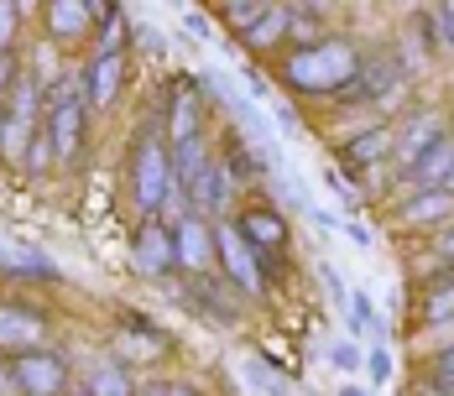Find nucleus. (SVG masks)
Masks as SVG:
<instances>
[{
  "mask_svg": "<svg viewBox=\"0 0 454 396\" xmlns=\"http://www.w3.org/2000/svg\"><path fill=\"white\" fill-rule=\"evenodd\" d=\"M444 136V126H439V115H418V126L408 131V141H403V173H412L418 162H423V151L434 146Z\"/></svg>",
  "mask_w": 454,
  "mask_h": 396,
  "instance_id": "18",
  "label": "nucleus"
},
{
  "mask_svg": "<svg viewBox=\"0 0 454 396\" xmlns=\"http://www.w3.org/2000/svg\"><path fill=\"white\" fill-rule=\"evenodd\" d=\"M454 214V188H412L403 204V224H439Z\"/></svg>",
  "mask_w": 454,
  "mask_h": 396,
  "instance_id": "14",
  "label": "nucleus"
},
{
  "mask_svg": "<svg viewBox=\"0 0 454 396\" xmlns=\"http://www.w3.org/2000/svg\"><path fill=\"white\" fill-rule=\"evenodd\" d=\"M0 392H5V381H0Z\"/></svg>",
  "mask_w": 454,
  "mask_h": 396,
  "instance_id": "40",
  "label": "nucleus"
},
{
  "mask_svg": "<svg viewBox=\"0 0 454 396\" xmlns=\"http://www.w3.org/2000/svg\"><path fill=\"white\" fill-rule=\"evenodd\" d=\"M173 235H178V266H188V271H209V261L220 256L215 229H209L204 220H183Z\"/></svg>",
  "mask_w": 454,
  "mask_h": 396,
  "instance_id": "8",
  "label": "nucleus"
},
{
  "mask_svg": "<svg viewBox=\"0 0 454 396\" xmlns=\"http://www.w3.org/2000/svg\"><path fill=\"white\" fill-rule=\"evenodd\" d=\"M21 84V79H16V58H11V52H0V94H5V89H16Z\"/></svg>",
  "mask_w": 454,
  "mask_h": 396,
  "instance_id": "32",
  "label": "nucleus"
},
{
  "mask_svg": "<svg viewBox=\"0 0 454 396\" xmlns=\"http://www.w3.org/2000/svg\"><path fill=\"white\" fill-rule=\"evenodd\" d=\"M0 266H11V271H43V276H52V266H47L37 251H27L21 240H0Z\"/></svg>",
  "mask_w": 454,
  "mask_h": 396,
  "instance_id": "21",
  "label": "nucleus"
},
{
  "mask_svg": "<svg viewBox=\"0 0 454 396\" xmlns=\"http://www.w3.org/2000/svg\"><path fill=\"white\" fill-rule=\"evenodd\" d=\"M235 229L246 235V245H251L256 256H272L277 245H287V224L277 220L272 209H251V214H240Z\"/></svg>",
  "mask_w": 454,
  "mask_h": 396,
  "instance_id": "13",
  "label": "nucleus"
},
{
  "mask_svg": "<svg viewBox=\"0 0 454 396\" xmlns=\"http://www.w3.org/2000/svg\"><path fill=\"white\" fill-rule=\"evenodd\" d=\"M272 120H277V131H282V136L298 131V115H293V105H272Z\"/></svg>",
  "mask_w": 454,
  "mask_h": 396,
  "instance_id": "31",
  "label": "nucleus"
},
{
  "mask_svg": "<svg viewBox=\"0 0 454 396\" xmlns=\"http://www.w3.org/2000/svg\"><path fill=\"white\" fill-rule=\"evenodd\" d=\"M168 396H199L193 386H168Z\"/></svg>",
  "mask_w": 454,
  "mask_h": 396,
  "instance_id": "36",
  "label": "nucleus"
},
{
  "mask_svg": "<svg viewBox=\"0 0 454 396\" xmlns=\"http://www.w3.org/2000/svg\"><path fill=\"white\" fill-rule=\"evenodd\" d=\"M84 79H90V105L94 110H110L115 94H121V84H126V58H121V52H99Z\"/></svg>",
  "mask_w": 454,
  "mask_h": 396,
  "instance_id": "10",
  "label": "nucleus"
},
{
  "mask_svg": "<svg viewBox=\"0 0 454 396\" xmlns=\"http://www.w3.org/2000/svg\"><path fill=\"white\" fill-rule=\"evenodd\" d=\"M173 146H183V141H199V99L188 94V89H178L173 94Z\"/></svg>",
  "mask_w": 454,
  "mask_h": 396,
  "instance_id": "19",
  "label": "nucleus"
},
{
  "mask_svg": "<svg viewBox=\"0 0 454 396\" xmlns=\"http://www.w3.org/2000/svg\"><path fill=\"white\" fill-rule=\"evenodd\" d=\"M439 251H444V256L454 261V235H444V240H439Z\"/></svg>",
  "mask_w": 454,
  "mask_h": 396,
  "instance_id": "35",
  "label": "nucleus"
},
{
  "mask_svg": "<svg viewBox=\"0 0 454 396\" xmlns=\"http://www.w3.org/2000/svg\"><path fill=\"white\" fill-rule=\"evenodd\" d=\"M356 74H361V52L350 43L298 47V52L287 58V68H282L287 89H298V94H340Z\"/></svg>",
  "mask_w": 454,
  "mask_h": 396,
  "instance_id": "1",
  "label": "nucleus"
},
{
  "mask_svg": "<svg viewBox=\"0 0 454 396\" xmlns=\"http://www.w3.org/2000/svg\"><path fill=\"white\" fill-rule=\"evenodd\" d=\"M340 396H371V392H361V386H345V392H340Z\"/></svg>",
  "mask_w": 454,
  "mask_h": 396,
  "instance_id": "37",
  "label": "nucleus"
},
{
  "mask_svg": "<svg viewBox=\"0 0 454 396\" xmlns=\"http://www.w3.org/2000/svg\"><path fill=\"white\" fill-rule=\"evenodd\" d=\"M209 162H215V157L204 151V136H199V141H183V146H173V182L188 193V188H193V177L204 173Z\"/></svg>",
  "mask_w": 454,
  "mask_h": 396,
  "instance_id": "17",
  "label": "nucleus"
},
{
  "mask_svg": "<svg viewBox=\"0 0 454 396\" xmlns=\"http://www.w3.org/2000/svg\"><path fill=\"white\" fill-rule=\"evenodd\" d=\"M0 52H5V47H0Z\"/></svg>",
  "mask_w": 454,
  "mask_h": 396,
  "instance_id": "41",
  "label": "nucleus"
},
{
  "mask_svg": "<svg viewBox=\"0 0 454 396\" xmlns=\"http://www.w3.org/2000/svg\"><path fill=\"white\" fill-rule=\"evenodd\" d=\"M215 245H220V261H225L230 282H235L240 292H262V261H256V251L246 245V235H240L235 224H220V229H215Z\"/></svg>",
  "mask_w": 454,
  "mask_h": 396,
  "instance_id": "5",
  "label": "nucleus"
},
{
  "mask_svg": "<svg viewBox=\"0 0 454 396\" xmlns=\"http://www.w3.org/2000/svg\"><path fill=\"white\" fill-rule=\"evenodd\" d=\"M220 16H225L230 27H235V32L246 37V32H251V27H256V21L267 16V5H256V0H230V5H220Z\"/></svg>",
  "mask_w": 454,
  "mask_h": 396,
  "instance_id": "24",
  "label": "nucleus"
},
{
  "mask_svg": "<svg viewBox=\"0 0 454 396\" xmlns=\"http://www.w3.org/2000/svg\"><path fill=\"white\" fill-rule=\"evenodd\" d=\"M84 27H90V0H52V5H47V32H52L58 43L84 37Z\"/></svg>",
  "mask_w": 454,
  "mask_h": 396,
  "instance_id": "16",
  "label": "nucleus"
},
{
  "mask_svg": "<svg viewBox=\"0 0 454 396\" xmlns=\"http://www.w3.org/2000/svg\"><path fill=\"white\" fill-rule=\"evenodd\" d=\"M173 188H178V182H173V146L146 141L137 151V204H141V214H162V204H168Z\"/></svg>",
  "mask_w": 454,
  "mask_h": 396,
  "instance_id": "2",
  "label": "nucleus"
},
{
  "mask_svg": "<svg viewBox=\"0 0 454 396\" xmlns=\"http://www.w3.org/2000/svg\"><path fill=\"white\" fill-rule=\"evenodd\" d=\"M392 381V354L387 345H371V386H387Z\"/></svg>",
  "mask_w": 454,
  "mask_h": 396,
  "instance_id": "28",
  "label": "nucleus"
},
{
  "mask_svg": "<svg viewBox=\"0 0 454 396\" xmlns=\"http://www.w3.org/2000/svg\"><path fill=\"white\" fill-rule=\"evenodd\" d=\"M11 386L21 396H58L68 386V365L47 350H32V354H16L11 360Z\"/></svg>",
  "mask_w": 454,
  "mask_h": 396,
  "instance_id": "3",
  "label": "nucleus"
},
{
  "mask_svg": "<svg viewBox=\"0 0 454 396\" xmlns=\"http://www.w3.org/2000/svg\"><path fill=\"white\" fill-rule=\"evenodd\" d=\"M43 126H47V136H52V151H58V162H68V157L79 151V136H84V99H74V105L52 110Z\"/></svg>",
  "mask_w": 454,
  "mask_h": 396,
  "instance_id": "12",
  "label": "nucleus"
},
{
  "mask_svg": "<svg viewBox=\"0 0 454 396\" xmlns=\"http://www.w3.org/2000/svg\"><path fill=\"white\" fill-rule=\"evenodd\" d=\"M397 84H403V63L397 58H371V63H361V74L340 89L334 99L340 105H371V99H387Z\"/></svg>",
  "mask_w": 454,
  "mask_h": 396,
  "instance_id": "4",
  "label": "nucleus"
},
{
  "mask_svg": "<svg viewBox=\"0 0 454 396\" xmlns=\"http://www.w3.org/2000/svg\"><path fill=\"white\" fill-rule=\"evenodd\" d=\"M58 162V151H52V136H47V126H37V136L27 141V157H21V167L27 173H43V167H52Z\"/></svg>",
  "mask_w": 454,
  "mask_h": 396,
  "instance_id": "25",
  "label": "nucleus"
},
{
  "mask_svg": "<svg viewBox=\"0 0 454 396\" xmlns=\"http://www.w3.org/2000/svg\"><path fill=\"white\" fill-rule=\"evenodd\" d=\"M43 329L47 323L32 308H11V303H0V350H11V360L37 350V345H43Z\"/></svg>",
  "mask_w": 454,
  "mask_h": 396,
  "instance_id": "7",
  "label": "nucleus"
},
{
  "mask_svg": "<svg viewBox=\"0 0 454 396\" xmlns=\"http://www.w3.org/2000/svg\"><path fill=\"white\" fill-rule=\"evenodd\" d=\"M90 396H131V381L121 365H99L90 376Z\"/></svg>",
  "mask_w": 454,
  "mask_h": 396,
  "instance_id": "23",
  "label": "nucleus"
},
{
  "mask_svg": "<svg viewBox=\"0 0 454 396\" xmlns=\"http://www.w3.org/2000/svg\"><path fill=\"white\" fill-rule=\"evenodd\" d=\"M282 37H287V5H267V16L246 32V43L251 47H277Z\"/></svg>",
  "mask_w": 454,
  "mask_h": 396,
  "instance_id": "20",
  "label": "nucleus"
},
{
  "mask_svg": "<svg viewBox=\"0 0 454 396\" xmlns=\"http://www.w3.org/2000/svg\"><path fill=\"white\" fill-rule=\"evenodd\" d=\"M11 32H16V5L0 0V47H5V52H11Z\"/></svg>",
  "mask_w": 454,
  "mask_h": 396,
  "instance_id": "30",
  "label": "nucleus"
},
{
  "mask_svg": "<svg viewBox=\"0 0 454 396\" xmlns=\"http://www.w3.org/2000/svg\"><path fill=\"white\" fill-rule=\"evenodd\" d=\"M0 146H5V115H0Z\"/></svg>",
  "mask_w": 454,
  "mask_h": 396,
  "instance_id": "39",
  "label": "nucleus"
},
{
  "mask_svg": "<svg viewBox=\"0 0 454 396\" xmlns=\"http://www.w3.org/2000/svg\"><path fill=\"white\" fill-rule=\"evenodd\" d=\"M434 21H439V47L454 52V5H434Z\"/></svg>",
  "mask_w": 454,
  "mask_h": 396,
  "instance_id": "29",
  "label": "nucleus"
},
{
  "mask_svg": "<svg viewBox=\"0 0 454 396\" xmlns=\"http://www.w3.org/2000/svg\"><path fill=\"white\" fill-rule=\"evenodd\" d=\"M246 381H251L262 396H293V386L277 376L272 365H262V360H246Z\"/></svg>",
  "mask_w": 454,
  "mask_h": 396,
  "instance_id": "22",
  "label": "nucleus"
},
{
  "mask_svg": "<svg viewBox=\"0 0 454 396\" xmlns=\"http://www.w3.org/2000/svg\"><path fill=\"white\" fill-rule=\"evenodd\" d=\"M439 370H450V376H454V350H444V354H439Z\"/></svg>",
  "mask_w": 454,
  "mask_h": 396,
  "instance_id": "34",
  "label": "nucleus"
},
{
  "mask_svg": "<svg viewBox=\"0 0 454 396\" xmlns=\"http://www.w3.org/2000/svg\"><path fill=\"white\" fill-rule=\"evenodd\" d=\"M188 204H204L209 214H230V173H225V162H209L204 173L193 177V188L183 193Z\"/></svg>",
  "mask_w": 454,
  "mask_h": 396,
  "instance_id": "15",
  "label": "nucleus"
},
{
  "mask_svg": "<svg viewBox=\"0 0 454 396\" xmlns=\"http://www.w3.org/2000/svg\"><path fill=\"white\" fill-rule=\"evenodd\" d=\"M131 256H137V266L146 271V276H162V271H173V266H178V235H173V229H162L157 220H146Z\"/></svg>",
  "mask_w": 454,
  "mask_h": 396,
  "instance_id": "6",
  "label": "nucleus"
},
{
  "mask_svg": "<svg viewBox=\"0 0 454 396\" xmlns=\"http://www.w3.org/2000/svg\"><path fill=\"white\" fill-rule=\"evenodd\" d=\"M392 146H397V131L387 126V120H376L365 136H356V141H345V162L356 167V173H365V167H376V162H387L392 157Z\"/></svg>",
  "mask_w": 454,
  "mask_h": 396,
  "instance_id": "11",
  "label": "nucleus"
},
{
  "mask_svg": "<svg viewBox=\"0 0 454 396\" xmlns=\"http://www.w3.org/2000/svg\"><path fill=\"white\" fill-rule=\"evenodd\" d=\"M434 396H454V376H450V370H439V376H434Z\"/></svg>",
  "mask_w": 454,
  "mask_h": 396,
  "instance_id": "33",
  "label": "nucleus"
},
{
  "mask_svg": "<svg viewBox=\"0 0 454 396\" xmlns=\"http://www.w3.org/2000/svg\"><path fill=\"white\" fill-rule=\"evenodd\" d=\"M454 313V276L434 282V298H428V318H450Z\"/></svg>",
  "mask_w": 454,
  "mask_h": 396,
  "instance_id": "26",
  "label": "nucleus"
},
{
  "mask_svg": "<svg viewBox=\"0 0 454 396\" xmlns=\"http://www.w3.org/2000/svg\"><path fill=\"white\" fill-rule=\"evenodd\" d=\"M329 365H340V370H361V350H356L350 339H334V345H329Z\"/></svg>",
  "mask_w": 454,
  "mask_h": 396,
  "instance_id": "27",
  "label": "nucleus"
},
{
  "mask_svg": "<svg viewBox=\"0 0 454 396\" xmlns=\"http://www.w3.org/2000/svg\"><path fill=\"white\" fill-rule=\"evenodd\" d=\"M141 396H168V386H152V392H141Z\"/></svg>",
  "mask_w": 454,
  "mask_h": 396,
  "instance_id": "38",
  "label": "nucleus"
},
{
  "mask_svg": "<svg viewBox=\"0 0 454 396\" xmlns=\"http://www.w3.org/2000/svg\"><path fill=\"white\" fill-rule=\"evenodd\" d=\"M408 177H412V188H454V136L450 131L439 136Z\"/></svg>",
  "mask_w": 454,
  "mask_h": 396,
  "instance_id": "9",
  "label": "nucleus"
}]
</instances>
